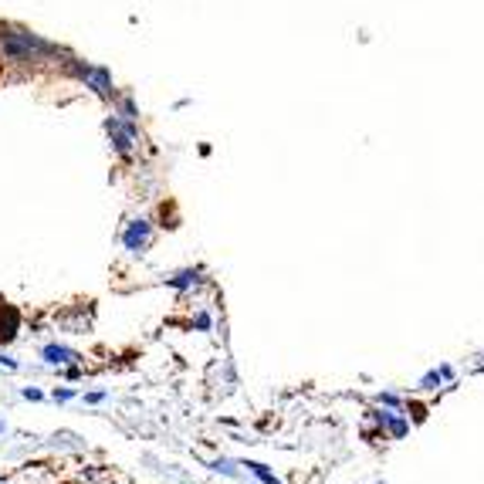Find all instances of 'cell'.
I'll return each mask as SVG.
<instances>
[{"instance_id":"4fadbf2b","label":"cell","mask_w":484,"mask_h":484,"mask_svg":"<svg viewBox=\"0 0 484 484\" xmlns=\"http://www.w3.org/2000/svg\"><path fill=\"white\" fill-rule=\"evenodd\" d=\"M0 366H7V369H17V359H14V355H7V352H0Z\"/></svg>"},{"instance_id":"5b68a950","label":"cell","mask_w":484,"mask_h":484,"mask_svg":"<svg viewBox=\"0 0 484 484\" xmlns=\"http://www.w3.org/2000/svg\"><path fill=\"white\" fill-rule=\"evenodd\" d=\"M244 468H247V471H250V474H254V477H258V481H261V484H281V481H278V477H275V474H271V471H267V468H264V464H258V460H247V464H244Z\"/></svg>"},{"instance_id":"9a60e30c","label":"cell","mask_w":484,"mask_h":484,"mask_svg":"<svg viewBox=\"0 0 484 484\" xmlns=\"http://www.w3.org/2000/svg\"><path fill=\"white\" fill-rule=\"evenodd\" d=\"M4 430H7V427H4V420H0V434H4Z\"/></svg>"},{"instance_id":"8fae6325","label":"cell","mask_w":484,"mask_h":484,"mask_svg":"<svg viewBox=\"0 0 484 484\" xmlns=\"http://www.w3.org/2000/svg\"><path fill=\"white\" fill-rule=\"evenodd\" d=\"M210 471H217V474H230V477H237V471L230 468V460H217V464H213Z\"/></svg>"},{"instance_id":"277c9868","label":"cell","mask_w":484,"mask_h":484,"mask_svg":"<svg viewBox=\"0 0 484 484\" xmlns=\"http://www.w3.org/2000/svg\"><path fill=\"white\" fill-rule=\"evenodd\" d=\"M41 359L48 366H71V363H81V355L75 352V349H68V346H58V342H48V346L41 349Z\"/></svg>"},{"instance_id":"7a4b0ae2","label":"cell","mask_w":484,"mask_h":484,"mask_svg":"<svg viewBox=\"0 0 484 484\" xmlns=\"http://www.w3.org/2000/svg\"><path fill=\"white\" fill-rule=\"evenodd\" d=\"M149 237H153L149 220H132V224L122 230V247L129 250V254H142V250L149 247Z\"/></svg>"},{"instance_id":"8992f818","label":"cell","mask_w":484,"mask_h":484,"mask_svg":"<svg viewBox=\"0 0 484 484\" xmlns=\"http://www.w3.org/2000/svg\"><path fill=\"white\" fill-rule=\"evenodd\" d=\"M380 420H386V423H389V434H393V437H403L406 430H410V423H406L403 417H393V413H380Z\"/></svg>"},{"instance_id":"6da1fadb","label":"cell","mask_w":484,"mask_h":484,"mask_svg":"<svg viewBox=\"0 0 484 484\" xmlns=\"http://www.w3.org/2000/svg\"><path fill=\"white\" fill-rule=\"evenodd\" d=\"M0 51L7 58H14V61H27V58H41V55H51L55 51V44H48L44 38H38V34H27V31H10L0 38Z\"/></svg>"},{"instance_id":"30bf717a","label":"cell","mask_w":484,"mask_h":484,"mask_svg":"<svg viewBox=\"0 0 484 484\" xmlns=\"http://www.w3.org/2000/svg\"><path fill=\"white\" fill-rule=\"evenodd\" d=\"M21 396H24V400H31V403H41V400H44V393H41V389H34V386H24V389H21Z\"/></svg>"},{"instance_id":"ba28073f","label":"cell","mask_w":484,"mask_h":484,"mask_svg":"<svg viewBox=\"0 0 484 484\" xmlns=\"http://www.w3.org/2000/svg\"><path fill=\"white\" fill-rule=\"evenodd\" d=\"M440 380H444V376H440V369H430L427 376L420 380V389H434V383H437V386H440Z\"/></svg>"},{"instance_id":"5bb4252c","label":"cell","mask_w":484,"mask_h":484,"mask_svg":"<svg viewBox=\"0 0 484 484\" xmlns=\"http://www.w3.org/2000/svg\"><path fill=\"white\" fill-rule=\"evenodd\" d=\"M85 403H105V393H88L85 396Z\"/></svg>"},{"instance_id":"3957f363","label":"cell","mask_w":484,"mask_h":484,"mask_svg":"<svg viewBox=\"0 0 484 484\" xmlns=\"http://www.w3.org/2000/svg\"><path fill=\"white\" fill-rule=\"evenodd\" d=\"M75 75H78L85 85H88L92 92H98V95H112V78H109V71L105 68H95V65H81V61H75Z\"/></svg>"},{"instance_id":"7c38bea8","label":"cell","mask_w":484,"mask_h":484,"mask_svg":"<svg viewBox=\"0 0 484 484\" xmlns=\"http://www.w3.org/2000/svg\"><path fill=\"white\" fill-rule=\"evenodd\" d=\"M376 403L393 406V410H396V406H400V396H393V393H380V396H376Z\"/></svg>"},{"instance_id":"9c48e42d","label":"cell","mask_w":484,"mask_h":484,"mask_svg":"<svg viewBox=\"0 0 484 484\" xmlns=\"http://www.w3.org/2000/svg\"><path fill=\"white\" fill-rule=\"evenodd\" d=\"M75 396H78V389H55V393H51V400H55V403H68V400H75Z\"/></svg>"},{"instance_id":"52a82bcc","label":"cell","mask_w":484,"mask_h":484,"mask_svg":"<svg viewBox=\"0 0 484 484\" xmlns=\"http://www.w3.org/2000/svg\"><path fill=\"white\" fill-rule=\"evenodd\" d=\"M193 281H196V275H193V271H180V275H173V278H170V284H173V288H190Z\"/></svg>"}]
</instances>
